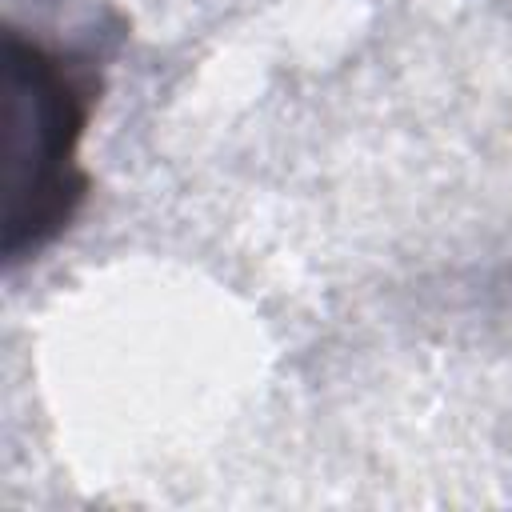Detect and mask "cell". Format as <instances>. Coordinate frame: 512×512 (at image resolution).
<instances>
[{"label":"cell","mask_w":512,"mask_h":512,"mask_svg":"<svg viewBox=\"0 0 512 512\" xmlns=\"http://www.w3.org/2000/svg\"><path fill=\"white\" fill-rule=\"evenodd\" d=\"M88 88L40 40L4 36V256L44 248L84 196L80 136Z\"/></svg>","instance_id":"obj_1"}]
</instances>
